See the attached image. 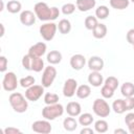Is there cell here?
<instances>
[{"label": "cell", "instance_id": "obj_45", "mask_svg": "<svg viewBox=\"0 0 134 134\" xmlns=\"http://www.w3.org/2000/svg\"><path fill=\"white\" fill-rule=\"evenodd\" d=\"M0 27H1V34H0V37H3V36H4V25H3V24H0Z\"/></svg>", "mask_w": 134, "mask_h": 134}, {"label": "cell", "instance_id": "obj_27", "mask_svg": "<svg viewBox=\"0 0 134 134\" xmlns=\"http://www.w3.org/2000/svg\"><path fill=\"white\" fill-rule=\"evenodd\" d=\"M130 4V0H110V5L112 8L122 10L126 9Z\"/></svg>", "mask_w": 134, "mask_h": 134}, {"label": "cell", "instance_id": "obj_1", "mask_svg": "<svg viewBox=\"0 0 134 134\" xmlns=\"http://www.w3.org/2000/svg\"><path fill=\"white\" fill-rule=\"evenodd\" d=\"M37 18L41 21H53L60 16V9L55 6L49 7L45 2H38L34 6Z\"/></svg>", "mask_w": 134, "mask_h": 134}, {"label": "cell", "instance_id": "obj_34", "mask_svg": "<svg viewBox=\"0 0 134 134\" xmlns=\"http://www.w3.org/2000/svg\"><path fill=\"white\" fill-rule=\"evenodd\" d=\"M118 84H119V82H118L117 77H115V76H108V77L104 81V85H106V86L110 87V88H111V89H113L114 91L117 89Z\"/></svg>", "mask_w": 134, "mask_h": 134}, {"label": "cell", "instance_id": "obj_17", "mask_svg": "<svg viewBox=\"0 0 134 134\" xmlns=\"http://www.w3.org/2000/svg\"><path fill=\"white\" fill-rule=\"evenodd\" d=\"M95 4H96L95 0H76L75 1L76 8L80 12H88L91 8H94Z\"/></svg>", "mask_w": 134, "mask_h": 134}, {"label": "cell", "instance_id": "obj_38", "mask_svg": "<svg viewBox=\"0 0 134 134\" xmlns=\"http://www.w3.org/2000/svg\"><path fill=\"white\" fill-rule=\"evenodd\" d=\"M7 64H8L7 59H6L4 55H1V57H0V71H1V72H5V71H6V69H7Z\"/></svg>", "mask_w": 134, "mask_h": 134}, {"label": "cell", "instance_id": "obj_40", "mask_svg": "<svg viewBox=\"0 0 134 134\" xmlns=\"http://www.w3.org/2000/svg\"><path fill=\"white\" fill-rule=\"evenodd\" d=\"M127 41L130 43V44H134V28H131L128 30L127 32Z\"/></svg>", "mask_w": 134, "mask_h": 134}, {"label": "cell", "instance_id": "obj_18", "mask_svg": "<svg viewBox=\"0 0 134 134\" xmlns=\"http://www.w3.org/2000/svg\"><path fill=\"white\" fill-rule=\"evenodd\" d=\"M66 112L69 116H79L82 112V107L77 102H69L66 106Z\"/></svg>", "mask_w": 134, "mask_h": 134}, {"label": "cell", "instance_id": "obj_8", "mask_svg": "<svg viewBox=\"0 0 134 134\" xmlns=\"http://www.w3.org/2000/svg\"><path fill=\"white\" fill-rule=\"evenodd\" d=\"M57 77V69L49 65L47 67L44 68L43 70V73H42V79H41V84L45 87V88H48L52 85L53 81L55 80Z\"/></svg>", "mask_w": 134, "mask_h": 134}, {"label": "cell", "instance_id": "obj_30", "mask_svg": "<svg viewBox=\"0 0 134 134\" xmlns=\"http://www.w3.org/2000/svg\"><path fill=\"white\" fill-rule=\"evenodd\" d=\"M84 24H85V27L88 30H93L95 28V26L98 24V21H97V18L96 17H94V16H88V17H86V19L84 21Z\"/></svg>", "mask_w": 134, "mask_h": 134}, {"label": "cell", "instance_id": "obj_11", "mask_svg": "<svg viewBox=\"0 0 134 134\" xmlns=\"http://www.w3.org/2000/svg\"><path fill=\"white\" fill-rule=\"evenodd\" d=\"M77 89V82L74 79H67L63 86V95L65 97H72Z\"/></svg>", "mask_w": 134, "mask_h": 134}, {"label": "cell", "instance_id": "obj_16", "mask_svg": "<svg viewBox=\"0 0 134 134\" xmlns=\"http://www.w3.org/2000/svg\"><path fill=\"white\" fill-rule=\"evenodd\" d=\"M88 83L93 87H100L104 84V77L99 71H92L88 75Z\"/></svg>", "mask_w": 134, "mask_h": 134}, {"label": "cell", "instance_id": "obj_46", "mask_svg": "<svg viewBox=\"0 0 134 134\" xmlns=\"http://www.w3.org/2000/svg\"><path fill=\"white\" fill-rule=\"evenodd\" d=\"M4 9V3H3V1H1V8H0V10L2 12Z\"/></svg>", "mask_w": 134, "mask_h": 134}, {"label": "cell", "instance_id": "obj_36", "mask_svg": "<svg viewBox=\"0 0 134 134\" xmlns=\"http://www.w3.org/2000/svg\"><path fill=\"white\" fill-rule=\"evenodd\" d=\"M100 94L104 98H111L114 95V90L106 85H103V87L100 89Z\"/></svg>", "mask_w": 134, "mask_h": 134}, {"label": "cell", "instance_id": "obj_24", "mask_svg": "<svg viewBox=\"0 0 134 134\" xmlns=\"http://www.w3.org/2000/svg\"><path fill=\"white\" fill-rule=\"evenodd\" d=\"M58 29L62 35H67L71 30V23L68 19H62L59 21Z\"/></svg>", "mask_w": 134, "mask_h": 134}, {"label": "cell", "instance_id": "obj_23", "mask_svg": "<svg viewBox=\"0 0 134 134\" xmlns=\"http://www.w3.org/2000/svg\"><path fill=\"white\" fill-rule=\"evenodd\" d=\"M120 92L125 97L134 96V84L131 82H125L120 87Z\"/></svg>", "mask_w": 134, "mask_h": 134}, {"label": "cell", "instance_id": "obj_22", "mask_svg": "<svg viewBox=\"0 0 134 134\" xmlns=\"http://www.w3.org/2000/svg\"><path fill=\"white\" fill-rule=\"evenodd\" d=\"M75 94H76V96L79 98L85 99V98L89 97V95L91 94V88H90L89 85H81V86H77V89H76Z\"/></svg>", "mask_w": 134, "mask_h": 134}, {"label": "cell", "instance_id": "obj_3", "mask_svg": "<svg viewBox=\"0 0 134 134\" xmlns=\"http://www.w3.org/2000/svg\"><path fill=\"white\" fill-rule=\"evenodd\" d=\"M21 63H22V66L24 67V69L30 70V71H35V72H40V71L44 70V68H45L43 59L30 55L29 53L25 54L22 58Z\"/></svg>", "mask_w": 134, "mask_h": 134}, {"label": "cell", "instance_id": "obj_33", "mask_svg": "<svg viewBox=\"0 0 134 134\" xmlns=\"http://www.w3.org/2000/svg\"><path fill=\"white\" fill-rule=\"evenodd\" d=\"M35 83H36V79L34 76H31V75H27L25 77H22L20 80V82H19V84L23 88H28V87L35 85Z\"/></svg>", "mask_w": 134, "mask_h": 134}, {"label": "cell", "instance_id": "obj_47", "mask_svg": "<svg viewBox=\"0 0 134 134\" xmlns=\"http://www.w3.org/2000/svg\"><path fill=\"white\" fill-rule=\"evenodd\" d=\"M130 1H131V2H133V3H134V0H130Z\"/></svg>", "mask_w": 134, "mask_h": 134}, {"label": "cell", "instance_id": "obj_6", "mask_svg": "<svg viewBox=\"0 0 134 134\" xmlns=\"http://www.w3.org/2000/svg\"><path fill=\"white\" fill-rule=\"evenodd\" d=\"M58 30V25L53 22H46L40 26V35L45 41H51Z\"/></svg>", "mask_w": 134, "mask_h": 134}, {"label": "cell", "instance_id": "obj_42", "mask_svg": "<svg viewBox=\"0 0 134 134\" xmlns=\"http://www.w3.org/2000/svg\"><path fill=\"white\" fill-rule=\"evenodd\" d=\"M94 133V130H92L91 128H88V127H85L84 129L81 130V134H93Z\"/></svg>", "mask_w": 134, "mask_h": 134}, {"label": "cell", "instance_id": "obj_10", "mask_svg": "<svg viewBox=\"0 0 134 134\" xmlns=\"http://www.w3.org/2000/svg\"><path fill=\"white\" fill-rule=\"evenodd\" d=\"M31 130L37 133H42V134H48L51 132L52 127L49 122V120L44 119V120H36L31 125Z\"/></svg>", "mask_w": 134, "mask_h": 134}, {"label": "cell", "instance_id": "obj_29", "mask_svg": "<svg viewBox=\"0 0 134 134\" xmlns=\"http://www.w3.org/2000/svg\"><path fill=\"white\" fill-rule=\"evenodd\" d=\"M109 14H110V10L106 5H99L95 9V17L97 19H100V20L106 19L109 16Z\"/></svg>", "mask_w": 134, "mask_h": 134}, {"label": "cell", "instance_id": "obj_4", "mask_svg": "<svg viewBox=\"0 0 134 134\" xmlns=\"http://www.w3.org/2000/svg\"><path fill=\"white\" fill-rule=\"evenodd\" d=\"M64 113V107L62 104H52V105H46L42 109V116L47 120H53L57 117L62 116Z\"/></svg>", "mask_w": 134, "mask_h": 134}, {"label": "cell", "instance_id": "obj_20", "mask_svg": "<svg viewBox=\"0 0 134 134\" xmlns=\"http://www.w3.org/2000/svg\"><path fill=\"white\" fill-rule=\"evenodd\" d=\"M47 62L51 65H55V64H59L61 63L63 57H62V53L59 51V50H51L50 52L47 53Z\"/></svg>", "mask_w": 134, "mask_h": 134}, {"label": "cell", "instance_id": "obj_35", "mask_svg": "<svg viewBox=\"0 0 134 134\" xmlns=\"http://www.w3.org/2000/svg\"><path fill=\"white\" fill-rule=\"evenodd\" d=\"M75 8H76V5L73 4V3H70V2H69V3H65V4L62 6L61 10H62V13H63L64 15L68 16V15L73 14L74 10H75Z\"/></svg>", "mask_w": 134, "mask_h": 134}, {"label": "cell", "instance_id": "obj_19", "mask_svg": "<svg viewBox=\"0 0 134 134\" xmlns=\"http://www.w3.org/2000/svg\"><path fill=\"white\" fill-rule=\"evenodd\" d=\"M107 31H108L107 26L103 23H98L95 26V28L92 30V35L95 39H104L107 36Z\"/></svg>", "mask_w": 134, "mask_h": 134}, {"label": "cell", "instance_id": "obj_12", "mask_svg": "<svg viewBox=\"0 0 134 134\" xmlns=\"http://www.w3.org/2000/svg\"><path fill=\"white\" fill-rule=\"evenodd\" d=\"M36 18H37L36 14L34 12H31V10H28V9L23 10L20 14V22L25 26L34 25L35 22H36Z\"/></svg>", "mask_w": 134, "mask_h": 134}, {"label": "cell", "instance_id": "obj_14", "mask_svg": "<svg viewBox=\"0 0 134 134\" xmlns=\"http://www.w3.org/2000/svg\"><path fill=\"white\" fill-rule=\"evenodd\" d=\"M86 64V59L83 54L76 53L70 58V66L74 70H81Z\"/></svg>", "mask_w": 134, "mask_h": 134}, {"label": "cell", "instance_id": "obj_9", "mask_svg": "<svg viewBox=\"0 0 134 134\" xmlns=\"http://www.w3.org/2000/svg\"><path fill=\"white\" fill-rule=\"evenodd\" d=\"M43 85H32L25 90V97L30 102H37L44 93Z\"/></svg>", "mask_w": 134, "mask_h": 134}, {"label": "cell", "instance_id": "obj_7", "mask_svg": "<svg viewBox=\"0 0 134 134\" xmlns=\"http://www.w3.org/2000/svg\"><path fill=\"white\" fill-rule=\"evenodd\" d=\"M18 80H17V75L15 74V72L13 71H8L4 74L3 80H2V87L5 91L12 92L15 91L18 87Z\"/></svg>", "mask_w": 134, "mask_h": 134}, {"label": "cell", "instance_id": "obj_26", "mask_svg": "<svg viewBox=\"0 0 134 134\" xmlns=\"http://www.w3.org/2000/svg\"><path fill=\"white\" fill-rule=\"evenodd\" d=\"M112 109L115 113L117 114H122L124 112H126V106H125V100L121 98H117L113 102L112 104Z\"/></svg>", "mask_w": 134, "mask_h": 134}, {"label": "cell", "instance_id": "obj_2", "mask_svg": "<svg viewBox=\"0 0 134 134\" xmlns=\"http://www.w3.org/2000/svg\"><path fill=\"white\" fill-rule=\"evenodd\" d=\"M8 102L17 113H24L28 108V99L20 92H13L8 97Z\"/></svg>", "mask_w": 134, "mask_h": 134}, {"label": "cell", "instance_id": "obj_31", "mask_svg": "<svg viewBox=\"0 0 134 134\" xmlns=\"http://www.w3.org/2000/svg\"><path fill=\"white\" fill-rule=\"evenodd\" d=\"M94 130L97 133H106L108 131V122L105 119H98L94 122Z\"/></svg>", "mask_w": 134, "mask_h": 134}, {"label": "cell", "instance_id": "obj_43", "mask_svg": "<svg viewBox=\"0 0 134 134\" xmlns=\"http://www.w3.org/2000/svg\"><path fill=\"white\" fill-rule=\"evenodd\" d=\"M114 133H115V134H118V133L127 134V131H126V130H124V129H115V130H114Z\"/></svg>", "mask_w": 134, "mask_h": 134}, {"label": "cell", "instance_id": "obj_15", "mask_svg": "<svg viewBox=\"0 0 134 134\" xmlns=\"http://www.w3.org/2000/svg\"><path fill=\"white\" fill-rule=\"evenodd\" d=\"M88 67L91 71H100L104 68V60L100 57L93 55L88 61Z\"/></svg>", "mask_w": 134, "mask_h": 134}, {"label": "cell", "instance_id": "obj_32", "mask_svg": "<svg viewBox=\"0 0 134 134\" xmlns=\"http://www.w3.org/2000/svg\"><path fill=\"white\" fill-rule=\"evenodd\" d=\"M59 102V95L57 93H51V92H47L44 95V103L46 105H52V104H57Z\"/></svg>", "mask_w": 134, "mask_h": 134}, {"label": "cell", "instance_id": "obj_37", "mask_svg": "<svg viewBox=\"0 0 134 134\" xmlns=\"http://www.w3.org/2000/svg\"><path fill=\"white\" fill-rule=\"evenodd\" d=\"M124 100H125V106H126V110L127 111H130V110L134 109V96L126 97Z\"/></svg>", "mask_w": 134, "mask_h": 134}, {"label": "cell", "instance_id": "obj_39", "mask_svg": "<svg viewBox=\"0 0 134 134\" xmlns=\"http://www.w3.org/2000/svg\"><path fill=\"white\" fill-rule=\"evenodd\" d=\"M17 133H21V130L15 127H7L4 129V134H17Z\"/></svg>", "mask_w": 134, "mask_h": 134}, {"label": "cell", "instance_id": "obj_25", "mask_svg": "<svg viewBox=\"0 0 134 134\" xmlns=\"http://www.w3.org/2000/svg\"><path fill=\"white\" fill-rule=\"evenodd\" d=\"M21 8H22V4L17 0H10L6 4V9L10 14H17L21 10Z\"/></svg>", "mask_w": 134, "mask_h": 134}, {"label": "cell", "instance_id": "obj_21", "mask_svg": "<svg viewBox=\"0 0 134 134\" xmlns=\"http://www.w3.org/2000/svg\"><path fill=\"white\" fill-rule=\"evenodd\" d=\"M77 124H79V121H76L73 116L66 117V118L63 120V127H64V129H65L66 131H68V132L74 131V130L77 128Z\"/></svg>", "mask_w": 134, "mask_h": 134}, {"label": "cell", "instance_id": "obj_5", "mask_svg": "<svg viewBox=\"0 0 134 134\" xmlns=\"http://www.w3.org/2000/svg\"><path fill=\"white\" fill-rule=\"evenodd\" d=\"M92 110H93L94 114L99 117H107V116H109V114L111 112V108H110L109 104L104 98H96L93 102Z\"/></svg>", "mask_w": 134, "mask_h": 134}, {"label": "cell", "instance_id": "obj_48", "mask_svg": "<svg viewBox=\"0 0 134 134\" xmlns=\"http://www.w3.org/2000/svg\"><path fill=\"white\" fill-rule=\"evenodd\" d=\"M133 50H134V44H133Z\"/></svg>", "mask_w": 134, "mask_h": 134}, {"label": "cell", "instance_id": "obj_41", "mask_svg": "<svg viewBox=\"0 0 134 134\" xmlns=\"http://www.w3.org/2000/svg\"><path fill=\"white\" fill-rule=\"evenodd\" d=\"M125 122H126L127 126H129V125H131V124L134 122V113H133V112H130V113H128V114L126 115V117H125Z\"/></svg>", "mask_w": 134, "mask_h": 134}, {"label": "cell", "instance_id": "obj_13", "mask_svg": "<svg viewBox=\"0 0 134 134\" xmlns=\"http://www.w3.org/2000/svg\"><path fill=\"white\" fill-rule=\"evenodd\" d=\"M46 49H47L46 44H45L44 42H39V43H36V44H34L32 46L29 47L28 53H29L30 55H34V57L42 58V55L45 54Z\"/></svg>", "mask_w": 134, "mask_h": 134}, {"label": "cell", "instance_id": "obj_28", "mask_svg": "<svg viewBox=\"0 0 134 134\" xmlns=\"http://www.w3.org/2000/svg\"><path fill=\"white\" fill-rule=\"evenodd\" d=\"M93 122V116L90 113H83L79 115V124L83 127H88Z\"/></svg>", "mask_w": 134, "mask_h": 134}, {"label": "cell", "instance_id": "obj_44", "mask_svg": "<svg viewBox=\"0 0 134 134\" xmlns=\"http://www.w3.org/2000/svg\"><path fill=\"white\" fill-rule=\"evenodd\" d=\"M128 130H129V132H130L131 134H134V122L128 126Z\"/></svg>", "mask_w": 134, "mask_h": 134}]
</instances>
